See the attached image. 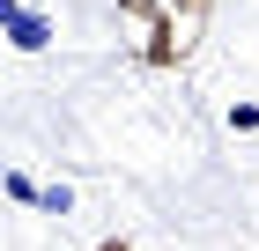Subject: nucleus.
I'll return each instance as SVG.
<instances>
[{"label": "nucleus", "instance_id": "1", "mask_svg": "<svg viewBox=\"0 0 259 251\" xmlns=\"http://www.w3.org/2000/svg\"><path fill=\"white\" fill-rule=\"evenodd\" d=\"M0 37L15 44V52H45V44H52V15H45V8H30V0H22V8H15V22H8Z\"/></svg>", "mask_w": 259, "mask_h": 251}, {"label": "nucleus", "instance_id": "2", "mask_svg": "<svg viewBox=\"0 0 259 251\" xmlns=\"http://www.w3.org/2000/svg\"><path fill=\"white\" fill-rule=\"evenodd\" d=\"M30 207H37V214H74V192H67V185H37Z\"/></svg>", "mask_w": 259, "mask_h": 251}, {"label": "nucleus", "instance_id": "3", "mask_svg": "<svg viewBox=\"0 0 259 251\" xmlns=\"http://www.w3.org/2000/svg\"><path fill=\"white\" fill-rule=\"evenodd\" d=\"M230 133H259V104H230Z\"/></svg>", "mask_w": 259, "mask_h": 251}, {"label": "nucleus", "instance_id": "4", "mask_svg": "<svg viewBox=\"0 0 259 251\" xmlns=\"http://www.w3.org/2000/svg\"><path fill=\"white\" fill-rule=\"evenodd\" d=\"M89 251H134V244H126V236H104V244H89Z\"/></svg>", "mask_w": 259, "mask_h": 251}, {"label": "nucleus", "instance_id": "5", "mask_svg": "<svg viewBox=\"0 0 259 251\" xmlns=\"http://www.w3.org/2000/svg\"><path fill=\"white\" fill-rule=\"evenodd\" d=\"M15 8H22V0H0V30H8V22H15Z\"/></svg>", "mask_w": 259, "mask_h": 251}]
</instances>
